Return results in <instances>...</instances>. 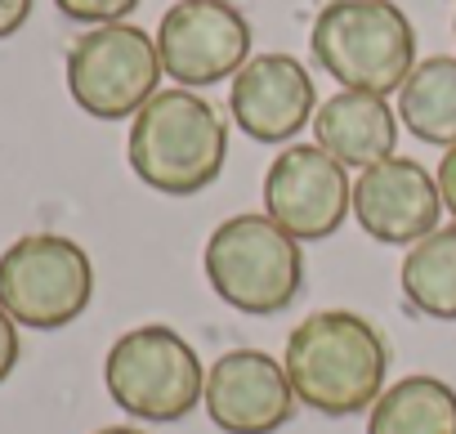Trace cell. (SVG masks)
<instances>
[{
    "mask_svg": "<svg viewBox=\"0 0 456 434\" xmlns=\"http://www.w3.org/2000/svg\"><path fill=\"white\" fill-rule=\"evenodd\" d=\"M282 367L305 407L322 416L371 412L385 394L389 345L385 336L354 309H322L291 327Z\"/></svg>",
    "mask_w": 456,
    "mask_h": 434,
    "instance_id": "6da1fadb",
    "label": "cell"
},
{
    "mask_svg": "<svg viewBox=\"0 0 456 434\" xmlns=\"http://www.w3.org/2000/svg\"><path fill=\"white\" fill-rule=\"evenodd\" d=\"M126 157L148 188L188 197L219 179L228 157V126L201 94L157 90L130 121Z\"/></svg>",
    "mask_w": 456,
    "mask_h": 434,
    "instance_id": "7a4b0ae2",
    "label": "cell"
},
{
    "mask_svg": "<svg viewBox=\"0 0 456 434\" xmlns=\"http://www.w3.org/2000/svg\"><path fill=\"white\" fill-rule=\"evenodd\" d=\"M201 269L210 291L251 318H273L300 296L305 256L300 242L278 229L265 210L228 215L206 238Z\"/></svg>",
    "mask_w": 456,
    "mask_h": 434,
    "instance_id": "3957f363",
    "label": "cell"
},
{
    "mask_svg": "<svg viewBox=\"0 0 456 434\" xmlns=\"http://www.w3.org/2000/svg\"><path fill=\"white\" fill-rule=\"evenodd\" d=\"M309 50L340 90L389 94L416 68V32L394 0H331L314 19Z\"/></svg>",
    "mask_w": 456,
    "mask_h": 434,
    "instance_id": "277c9868",
    "label": "cell"
},
{
    "mask_svg": "<svg viewBox=\"0 0 456 434\" xmlns=\"http://www.w3.org/2000/svg\"><path fill=\"white\" fill-rule=\"evenodd\" d=\"M103 385L112 403L134 421H183L206 394V367L197 349L161 323L126 332L103 358Z\"/></svg>",
    "mask_w": 456,
    "mask_h": 434,
    "instance_id": "5b68a950",
    "label": "cell"
},
{
    "mask_svg": "<svg viewBox=\"0 0 456 434\" xmlns=\"http://www.w3.org/2000/svg\"><path fill=\"white\" fill-rule=\"evenodd\" d=\"M90 296L94 265L63 233H28L0 251V309L19 327H68L90 309Z\"/></svg>",
    "mask_w": 456,
    "mask_h": 434,
    "instance_id": "8992f818",
    "label": "cell"
},
{
    "mask_svg": "<svg viewBox=\"0 0 456 434\" xmlns=\"http://www.w3.org/2000/svg\"><path fill=\"white\" fill-rule=\"evenodd\" d=\"M161 54L157 41L134 23H103L72 41L68 50V90L81 112L99 121L139 117L157 94Z\"/></svg>",
    "mask_w": 456,
    "mask_h": 434,
    "instance_id": "52a82bcc",
    "label": "cell"
},
{
    "mask_svg": "<svg viewBox=\"0 0 456 434\" xmlns=\"http://www.w3.org/2000/svg\"><path fill=\"white\" fill-rule=\"evenodd\" d=\"M354 210L349 170L318 143H287L265 175V215L296 242L331 238Z\"/></svg>",
    "mask_w": 456,
    "mask_h": 434,
    "instance_id": "ba28073f",
    "label": "cell"
},
{
    "mask_svg": "<svg viewBox=\"0 0 456 434\" xmlns=\"http://www.w3.org/2000/svg\"><path fill=\"white\" fill-rule=\"evenodd\" d=\"M161 72L179 86H215L251 63V23L228 0H179L157 28Z\"/></svg>",
    "mask_w": 456,
    "mask_h": 434,
    "instance_id": "9c48e42d",
    "label": "cell"
},
{
    "mask_svg": "<svg viewBox=\"0 0 456 434\" xmlns=\"http://www.w3.org/2000/svg\"><path fill=\"white\" fill-rule=\"evenodd\" d=\"M296 403L282 358L265 349H228L206 372L201 407L224 434H273L296 416Z\"/></svg>",
    "mask_w": 456,
    "mask_h": 434,
    "instance_id": "30bf717a",
    "label": "cell"
},
{
    "mask_svg": "<svg viewBox=\"0 0 456 434\" xmlns=\"http://www.w3.org/2000/svg\"><path fill=\"white\" fill-rule=\"evenodd\" d=\"M354 220L385 247H416L443 220L438 179L411 157H385L354 179Z\"/></svg>",
    "mask_w": 456,
    "mask_h": 434,
    "instance_id": "8fae6325",
    "label": "cell"
},
{
    "mask_svg": "<svg viewBox=\"0 0 456 434\" xmlns=\"http://www.w3.org/2000/svg\"><path fill=\"white\" fill-rule=\"evenodd\" d=\"M233 121L256 139V143H287L296 139L314 112H318V90L314 77L300 59L291 54H256L228 90Z\"/></svg>",
    "mask_w": 456,
    "mask_h": 434,
    "instance_id": "7c38bea8",
    "label": "cell"
},
{
    "mask_svg": "<svg viewBox=\"0 0 456 434\" xmlns=\"http://www.w3.org/2000/svg\"><path fill=\"white\" fill-rule=\"evenodd\" d=\"M314 139L322 152H331L345 170H367L398 148V117L385 103V94L367 90H340L318 103L314 112Z\"/></svg>",
    "mask_w": 456,
    "mask_h": 434,
    "instance_id": "4fadbf2b",
    "label": "cell"
},
{
    "mask_svg": "<svg viewBox=\"0 0 456 434\" xmlns=\"http://www.w3.org/2000/svg\"><path fill=\"white\" fill-rule=\"evenodd\" d=\"M367 434H456V389L438 376H403L371 403Z\"/></svg>",
    "mask_w": 456,
    "mask_h": 434,
    "instance_id": "5bb4252c",
    "label": "cell"
},
{
    "mask_svg": "<svg viewBox=\"0 0 456 434\" xmlns=\"http://www.w3.org/2000/svg\"><path fill=\"white\" fill-rule=\"evenodd\" d=\"M398 117L403 126L434 148L456 143V59L434 54L411 68V77L398 90Z\"/></svg>",
    "mask_w": 456,
    "mask_h": 434,
    "instance_id": "9a60e30c",
    "label": "cell"
},
{
    "mask_svg": "<svg viewBox=\"0 0 456 434\" xmlns=\"http://www.w3.org/2000/svg\"><path fill=\"white\" fill-rule=\"evenodd\" d=\"M403 296L416 314L456 323V225L434 229L416 247H407L403 269H398Z\"/></svg>",
    "mask_w": 456,
    "mask_h": 434,
    "instance_id": "2e32d148",
    "label": "cell"
},
{
    "mask_svg": "<svg viewBox=\"0 0 456 434\" xmlns=\"http://www.w3.org/2000/svg\"><path fill=\"white\" fill-rule=\"evenodd\" d=\"M54 5L72 19V23H126V14L139 5V0H54Z\"/></svg>",
    "mask_w": 456,
    "mask_h": 434,
    "instance_id": "e0dca14e",
    "label": "cell"
},
{
    "mask_svg": "<svg viewBox=\"0 0 456 434\" xmlns=\"http://www.w3.org/2000/svg\"><path fill=\"white\" fill-rule=\"evenodd\" d=\"M19 354H23V345H19V323L0 309V385H5L10 372L19 367Z\"/></svg>",
    "mask_w": 456,
    "mask_h": 434,
    "instance_id": "ac0fdd59",
    "label": "cell"
},
{
    "mask_svg": "<svg viewBox=\"0 0 456 434\" xmlns=\"http://www.w3.org/2000/svg\"><path fill=\"white\" fill-rule=\"evenodd\" d=\"M434 179H438V192H443V210L452 215V225H456V143L443 148V161H438Z\"/></svg>",
    "mask_w": 456,
    "mask_h": 434,
    "instance_id": "d6986e66",
    "label": "cell"
},
{
    "mask_svg": "<svg viewBox=\"0 0 456 434\" xmlns=\"http://www.w3.org/2000/svg\"><path fill=\"white\" fill-rule=\"evenodd\" d=\"M28 14H32V0H0V41L14 37L28 23Z\"/></svg>",
    "mask_w": 456,
    "mask_h": 434,
    "instance_id": "ffe728a7",
    "label": "cell"
},
{
    "mask_svg": "<svg viewBox=\"0 0 456 434\" xmlns=\"http://www.w3.org/2000/svg\"><path fill=\"white\" fill-rule=\"evenodd\" d=\"M94 434H143L139 425H103V430H94Z\"/></svg>",
    "mask_w": 456,
    "mask_h": 434,
    "instance_id": "44dd1931",
    "label": "cell"
},
{
    "mask_svg": "<svg viewBox=\"0 0 456 434\" xmlns=\"http://www.w3.org/2000/svg\"><path fill=\"white\" fill-rule=\"evenodd\" d=\"M452 32H456V19H452Z\"/></svg>",
    "mask_w": 456,
    "mask_h": 434,
    "instance_id": "7402d4cb",
    "label": "cell"
}]
</instances>
